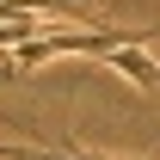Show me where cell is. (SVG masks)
I'll list each match as a JSON object with an SVG mask.
<instances>
[{
  "label": "cell",
  "mask_w": 160,
  "mask_h": 160,
  "mask_svg": "<svg viewBox=\"0 0 160 160\" xmlns=\"http://www.w3.org/2000/svg\"><path fill=\"white\" fill-rule=\"evenodd\" d=\"M105 68H117L129 86H142V92H160V62L148 56V37H129V43H117V49H105Z\"/></svg>",
  "instance_id": "1"
}]
</instances>
